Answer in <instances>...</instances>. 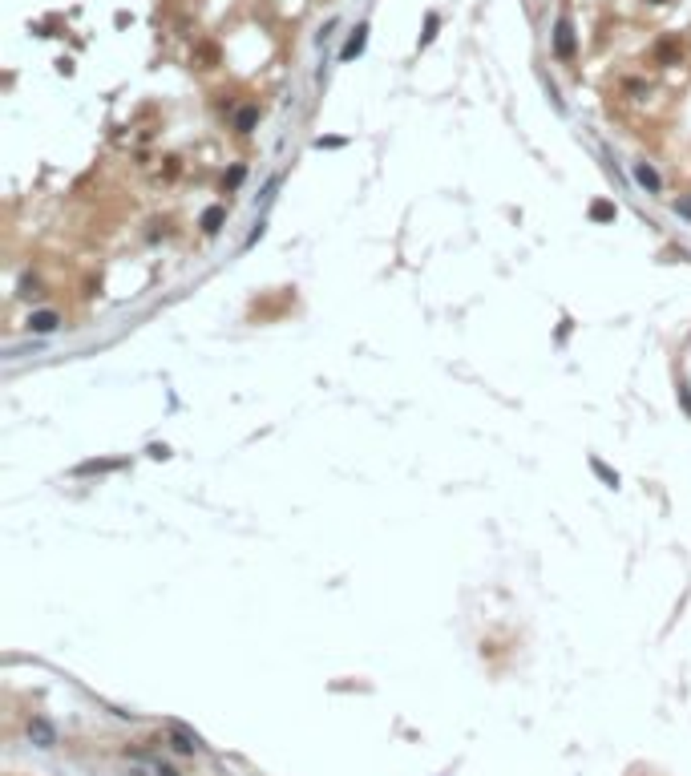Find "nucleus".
<instances>
[{"label": "nucleus", "mask_w": 691, "mask_h": 776, "mask_svg": "<svg viewBox=\"0 0 691 776\" xmlns=\"http://www.w3.org/2000/svg\"><path fill=\"white\" fill-rule=\"evenodd\" d=\"M364 41H368V25H360V29H356L352 37H348V45H344V53H340V57H344V61L360 57V53H364Z\"/></svg>", "instance_id": "6"}, {"label": "nucleus", "mask_w": 691, "mask_h": 776, "mask_svg": "<svg viewBox=\"0 0 691 776\" xmlns=\"http://www.w3.org/2000/svg\"><path fill=\"white\" fill-rule=\"evenodd\" d=\"M154 772H158V776H178L174 768H170V764H162V760H154Z\"/></svg>", "instance_id": "13"}, {"label": "nucleus", "mask_w": 691, "mask_h": 776, "mask_svg": "<svg viewBox=\"0 0 691 776\" xmlns=\"http://www.w3.org/2000/svg\"><path fill=\"white\" fill-rule=\"evenodd\" d=\"M437 29H441V16L429 13V20H425V32H420V45H429V41L437 37Z\"/></svg>", "instance_id": "10"}, {"label": "nucleus", "mask_w": 691, "mask_h": 776, "mask_svg": "<svg viewBox=\"0 0 691 776\" xmlns=\"http://www.w3.org/2000/svg\"><path fill=\"white\" fill-rule=\"evenodd\" d=\"M255 117H259V110H255V105H247V110H243V113H239V117H235V126H239V129H243V134H247V129L255 126Z\"/></svg>", "instance_id": "11"}, {"label": "nucleus", "mask_w": 691, "mask_h": 776, "mask_svg": "<svg viewBox=\"0 0 691 776\" xmlns=\"http://www.w3.org/2000/svg\"><path fill=\"white\" fill-rule=\"evenodd\" d=\"M655 4H667V0H655Z\"/></svg>", "instance_id": "14"}, {"label": "nucleus", "mask_w": 691, "mask_h": 776, "mask_svg": "<svg viewBox=\"0 0 691 776\" xmlns=\"http://www.w3.org/2000/svg\"><path fill=\"white\" fill-rule=\"evenodd\" d=\"M166 732H170V744H174L182 756H194V752H202V740H198L194 732H186L182 724H166Z\"/></svg>", "instance_id": "3"}, {"label": "nucleus", "mask_w": 691, "mask_h": 776, "mask_svg": "<svg viewBox=\"0 0 691 776\" xmlns=\"http://www.w3.org/2000/svg\"><path fill=\"white\" fill-rule=\"evenodd\" d=\"M590 219H595V223H611L614 207H611V202H595V207H590Z\"/></svg>", "instance_id": "9"}, {"label": "nucleus", "mask_w": 691, "mask_h": 776, "mask_svg": "<svg viewBox=\"0 0 691 776\" xmlns=\"http://www.w3.org/2000/svg\"><path fill=\"white\" fill-rule=\"evenodd\" d=\"M57 323H61V316H57V311H37V316H29V328H32V332H53Z\"/></svg>", "instance_id": "7"}, {"label": "nucleus", "mask_w": 691, "mask_h": 776, "mask_svg": "<svg viewBox=\"0 0 691 776\" xmlns=\"http://www.w3.org/2000/svg\"><path fill=\"white\" fill-rule=\"evenodd\" d=\"M223 219H226V210H223V207H210L207 214H202V231H207V235H214V231L223 226Z\"/></svg>", "instance_id": "8"}, {"label": "nucleus", "mask_w": 691, "mask_h": 776, "mask_svg": "<svg viewBox=\"0 0 691 776\" xmlns=\"http://www.w3.org/2000/svg\"><path fill=\"white\" fill-rule=\"evenodd\" d=\"M595 473H598V477H602L607 485H619V477H614V473H611L607 465H602V461H595Z\"/></svg>", "instance_id": "12"}, {"label": "nucleus", "mask_w": 691, "mask_h": 776, "mask_svg": "<svg viewBox=\"0 0 691 776\" xmlns=\"http://www.w3.org/2000/svg\"><path fill=\"white\" fill-rule=\"evenodd\" d=\"M29 740L37 748H57V728L49 724L45 716H32L29 720Z\"/></svg>", "instance_id": "2"}, {"label": "nucleus", "mask_w": 691, "mask_h": 776, "mask_svg": "<svg viewBox=\"0 0 691 776\" xmlns=\"http://www.w3.org/2000/svg\"><path fill=\"white\" fill-rule=\"evenodd\" d=\"M554 53L562 61H574V29H570L566 16H558V25H554Z\"/></svg>", "instance_id": "1"}, {"label": "nucleus", "mask_w": 691, "mask_h": 776, "mask_svg": "<svg viewBox=\"0 0 691 776\" xmlns=\"http://www.w3.org/2000/svg\"><path fill=\"white\" fill-rule=\"evenodd\" d=\"M683 48H679V37H659L655 41V61L659 65H679Z\"/></svg>", "instance_id": "4"}, {"label": "nucleus", "mask_w": 691, "mask_h": 776, "mask_svg": "<svg viewBox=\"0 0 691 776\" xmlns=\"http://www.w3.org/2000/svg\"><path fill=\"white\" fill-rule=\"evenodd\" d=\"M635 182H639V186H647L651 194L663 190V182H659V174H655V166H647V162H635Z\"/></svg>", "instance_id": "5"}]
</instances>
